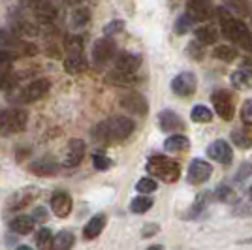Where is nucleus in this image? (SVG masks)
<instances>
[{
  "label": "nucleus",
  "instance_id": "f257e3e1",
  "mask_svg": "<svg viewBox=\"0 0 252 250\" xmlns=\"http://www.w3.org/2000/svg\"><path fill=\"white\" fill-rule=\"evenodd\" d=\"M134 128H136V125L130 117L115 115V117H111V119H107L96 126L93 130V139L100 147L119 143V141H125L126 137L132 136Z\"/></svg>",
  "mask_w": 252,
  "mask_h": 250
},
{
  "label": "nucleus",
  "instance_id": "f03ea898",
  "mask_svg": "<svg viewBox=\"0 0 252 250\" xmlns=\"http://www.w3.org/2000/svg\"><path fill=\"white\" fill-rule=\"evenodd\" d=\"M219 19H220V27H222V34L235 42L237 45H241L245 51L252 53V32L251 29L245 25L243 21L235 19L230 11L226 10H219Z\"/></svg>",
  "mask_w": 252,
  "mask_h": 250
},
{
  "label": "nucleus",
  "instance_id": "7ed1b4c3",
  "mask_svg": "<svg viewBox=\"0 0 252 250\" xmlns=\"http://www.w3.org/2000/svg\"><path fill=\"white\" fill-rule=\"evenodd\" d=\"M145 171H147L151 177L160 179L164 183H177L181 177V164L177 160L168 156H162V155H155L147 160L145 164Z\"/></svg>",
  "mask_w": 252,
  "mask_h": 250
},
{
  "label": "nucleus",
  "instance_id": "20e7f679",
  "mask_svg": "<svg viewBox=\"0 0 252 250\" xmlns=\"http://www.w3.org/2000/svg\"><path fill=\"white\" fill-rule=\"evenodd\" d=\"M27 123H29V115L19 107H8L0 111V134L2 136L19 134L25 130Z\"/></svg>",
  "mask_w": 252,
  "mask_h": 250
},
{
  "label": "nucleus",
  "instance_id": "39448f33",
  "mask_svg": "<svg viewBox=\"0 0 252 250\" xmlns=\"http://www.w3.org/2000/svg\"><path fill=\"white\" fill-rule=\"evenodd\" d=\"M117 55V45L111 40V36H102L98 38L93 45V62L96 66H105L109 61H113Z\"/></svg>",
  "mask_w": 252,
  "mask_h": 250
},
{
  "label": "nucleus",
  "instance_id": "423d86ee",
  "mask_svg": "<svg viewBox=\"0 0 252 250\" xmlns=\"http://www.w3.org/2000/svg\"><path fill=\"white\" fill-rule=\"evenodd\" d=\"M211 102L215 105V111L217 115L224 119V121H231L233 119V113H235V104H233V98L228 91L224 89H219L211 94Z\"/></svg>",
  "mask_w": 252,
  "mask_h": 250
},
{
  "label": "nucleus",
  "instance_id": "0eeeda50",
  "mask_svg": "<svg viewBox=\"0 0 252 250\" xmlns=\"http://www.w3.org/2000/svg\"><path fill=\"white\" fill-rule=\"evenodd\" d=\"M198 89V77L194 72H181L171 81V91L181 98H189Z\"/></svg>",
  "mask_w": 252,
  "mask_h": 250
},
{
  "label": "nucleus",
  "instance_id": "6e6552de",
  "mask_svg": "<svg viewBox=\"0 0 252 250\" xmlns=\"http://www.w3.org/2000/svg\"><path fill=\"white\" fill-rule=\"evenodd\" d=\"M49 87H51L49 79H36V81L29 83L27 87H23L17 98L23 104H34V102H38L40 98H43L47 94Z\"/></svg>",
  "mask_w": 252,
  "mask_h": 250
},
{
  "label": "nucleus",
  "instance_id": "1a4fd4ad",
  "mask_svg": "<svg viewBox=\"0 0 252 250\" xmlns=\"http://www.w3.org/2000/svg\"><path fill=\"white\" fill-rule=\"evenodd\" d=\"M85 153H87V145H85L83 139L79 137H74L68 141V147H66V155H64L63 166L64 167H75L83 162Z\"/></svg>",
  "mask_w": 252,
  "mask_h": 250
},
{
  "label": "nucleus",
  "instance_id": "9d476101",
  "mask_svg": "<svg viewBox=\"0 0 252 250\" xmlns=\"http://www.w3.org/2000/svg\"><path fill=\"white\" fill-rule=\"evenodd\" d=\"M213 175V167L203 158H194L189 166V183L190 185H203Z\"/></svg>",
  "mask_w": 252,
  "mask_h": 250
},
{
  "label": "nucleus",
  "instance_id": "9b49d317",
  "mask_svg": "<svg viewBox=\"0 0 252 250\" xmlns=\"http://www.w3.org/2000/svg\"><path fill=\"white\" fill-rule=\"evenodd\" d=\"M121 105L125 107L128 113L136 115V117H143L147 115V100L145 96L137 91H132V93H126L123 98H121Z\"/></svg>",
  "mask_w": 252,
  "mask_h": 250
},
{
  "label": "nucleus",
  "instance_id": "f8f14e48",
  "mask_svg": "<svg viewBox=\"0 0 252 250\" xmlns=\"http://www.w3.org/2000/svg\"><path fill=\"white\" fill-rule=\"evenodd\" d=\"M36 198H38V188L27 187L23 190H17L15 194H11L6 207H8V211H19V209L29 207Z\"/></svg>",
  "mask_w": 252,
  "mask_h": 250
},
{
  "label": "nucleus",
  "instance_id": "ddd939ff",
  "mask_svg": "<svg viewBox=\"0 0 252 250\" xmlns=\"http://www.w3.org/2000/svg\"><path fill=\"white\" fill-rule=\"evenodd\" d=\"M207 156L219 164H231L233 160V151H231L230 143L226 139H215L209 147H207Z\"/></svg>",
  "mask_w": 252,
  "mask_h": 250
},
{
  "label": "nucleus",
  "instance_id": "4468645a",
  "mask_svg": "<svg viewBox=\"0 0 252 250\" xmlns=\"http://www.w3.org/2000/svg\"><path fill=\"white\" fill-rule=\"evenodd\" d=\"M113 64H115V70H119V72L136 73L141 66V57L130 51H117Z\"/></svg>",
  "mask_w": 252,
  "mask_h": 250
},
{
  "label": "nucleus",
  "instance_id": "2eb2a0df",
  "mask_svg": "<svg viewBox=\"0 0 252 250\" xmlns=\"http://www.w3.org/2000/svg\"><path fill=\"white\" fill-rule=\"evenodd\" d=\"M72 207H74V203H72V198H70V194H68V192L59 190V192H55V194H53L51 211H53V215H55V217H59V219H66V217H70Z\"/></svg>",
  "mask_w": 252,
  "mask_h": 250
},
{
  "label": "nucleus",
  "instance_id": "dca6fc26",
  "mask_svg": "<svg viewBox=\"0 0 252 250\" xmlns=\"http://www.w3.org/2000/svg\"><path fill=\"white\" fill-rule=\"evenodd\" d=\"M32 10L36 13L38 21L43 23V25H51L57 19V15H59V8H57V4L53 0H36Z\"/></svg>",
  "mask_w": 252,
  "mask_h": 250
},
{
  "label": "nucleus",
  "instance_id": "f3484780",
  "mask_svg": "<svg viewBox=\"0 0 252 250\" xmlns=\"http://www.w3.org/2000/svg\"><path fill=\"white\" fill-rule=\"evenodd\" d=\"M158 126L162 128V132H179L185 128L183 119L171 109H164L158 113Z\"/></svg>",
  "mask_w": 252,
  "mask_h": 250
},
{
  "label": "nucleus",
  "instance_id": "a211bd4d",
  "mask_svg": "<svg viewBox=\"0 0 252 250\" xmlns=\"http://www.w3.org/2000/svg\"><path fill=\"white\" fill-rule=\"evenodd\" d=\"M105 222H107V219H105L104 213H98V215H94L93 219L85 224V228H83V237H85V239L93 241V239H96V237H100V233H102V231H104V228H105Z\"/></svg>",
  "mask_w": 252,
  "mask_h": 250
},
{
  "label": "nucleus",
  "instance_id": "6ab92c4d",
  "mask_svg": "<svg viewBox=\"0 0 252 250\" xmlns=\"http://www.w3.org/2000/svg\"><path fill=\"white\" fill-rule=\"evenodd\" d=\"M89 68V62L85 61L83 53H68V57L64 59V70L68 73H81Z\"/></svg>",
  "mask_w": 252,
  "mask_h": 250
},
{
  "label": "nucleus",
  "instance_id": "aec40b11",
  "mask_svg": "<svg viewBox=\"0 0 252 250\" xmlns=\"http://www.w3.org/2000/svg\"><path fill=\"white\" fill-rule=\"evenodd\" d=\"M34 226H36V220L34 217H29V215H19L10 222V229L19 233V235H29L34 231Z\"/></svg>",
  "mask_w": 252,
  "mask_h": 250
},
{
  "label": "nucleus",
  "instance_id": "412c9836",
  "mask_svg": "<svg viewBox=\"0 0 252 250\" xmlns=\"http://www.w3.org/2000/svg\"><path fill=\"white\" fill-rule=\"evenodd\" d=\"M231 85L239 91H249L252 89V70L251 68H239L231 73L230 77Z\"/></svg>",
  "mask_w": 252,
  "mask_h": 250
},
{
  "label": "nucleus",
  "instance_id": "4be33fe9",
  "mask_svg": "<svg viewBox=\"0 0 252 250\" xmlns=\"http://www.w3.org/2000/svg\"><path fill=\"white\" fill-rule=\"evenodd\" d=\"M164 149L168 153H187L190 149V141L187 136H181V134H175V136L168 137L164 141Z\"/></svg>",
  "mask_w": 252,
  "mask_h": 250
},
{
  "label": "nucleus",
  "instance_id": "5701e85b",
  "mask_svg": "<svg viewBox=\"0 0 252 250\" xmlns=\"http://www.w3.org/2000/svg\"><path fill=\"white\" fill-rule=\"evenodd\" d=\"M74 243H75L74 233L68 231V229H63V231H59V233L53 237L51 249L53 250H68L74 247Z\"/></svg>",
  "mask_w": 252,
  "mask_h": 250
},
{
  "label": "nucleus",
  "instance_id": "b1692460",
  "mask_svg": "<svg viewBox=\"0 0 252 250\" xmlns=\"http://www.w3.org/2000/svg\"><path fill=\"white\" fill-rule=\"evenodd\" d=\"M194 36L203 45H213V43H217V40H219V32H217L215 27H200V29H196Z\"/></svg>",
  "mask_w": 252,
  "mask_h": 250
},
{
  "label": "nucleus",
  "instance_id": "393cba45",
  "mask_svg": "<svg viewBox=\"0 0 252 250\" xmlns=\"http://www.w3.org/2000/svg\"><path fill=\"white\" fill-rule=\"evenodd\" d=\"M91 21V11L89 8H75L70 15V27L72 29H83Z\"/></svg>",
  "mask_w": 252,
  "mask_h": 250
},
{
  "label": "nucleus",
  "instance_id": "a878e982",
  "mask_svg": "<svg viewBox=\"0 0 252 250\" xmlns=\"http://www.w3.org/2000/svg\"><path fill=\"white\" fill-rule=\"evenodd\" d=\"M153 198L149 196V194H141V196H137L130 201V211L132 213H136V215H143V213H147L149 209L153 207Z\"/></svg>",
  "mask_w": 252,
  "mask_h": 250
},
{
  "label": "nucleus",
  "instance_id": "bb28decb",
  "mask_svg": "<svg viewBox=\"0 0 252 250\" xmlns=\"http://www.w3.org/2000/svg\"><path fill=\"white\" fill-rule=\"evenodd\" d=\"M213 57L222 61V62H233L237 59V51L231 45H217L213 49Z\"/></svg>",
  "mask_w": 252,
  "mask_h": 250
},
{
  "label": "nucleus",
  "instance_id": "cd10ccee",
  "mask_svg": "<svg viewBox=\"0 0 252 250\" xmlns=\"http://www.w3.org/2000/svg\"><path fill=\"white\" fill-rule=\"evenodd\" d=\"M190 119H192L194 123H198V125H205V123H211V121H213V113H211L209 107H205V105H196V107H192V111H190Z\"/></svg>",
  "mask_w": 252,
  "mask_h": 250
},
{
  "label": "nucleus",
  "instance_id": "c85d7f7f",
  "mask_svg": "<svg viewBox=\"0 0 252 250\" xmlns=\"http://www.w3.org/2000/svg\"><path fill=\"white\" fill-rule=\"evenodd\" d=\"M231 141L239 149H251L252 147V136L245 130H233L231 132Z\"/></svg>",
  "mask_w": 252,
  "mask_h": 250
},
{
  "label": "nucleus",
  "instance_id": "c756f323",
  "mask_svg": "<svg viewBox=\"0 0 252 250\" xmlns=\"http://www.w3.org/2000/svg\"><path fill=\"white\" fill-rule=\"evenodd\" d=\"M53 245V233L49 228H42L38 229L36 233V247L38 249H51Z\"/></svg>",
  "mask_w": 252,
  "mask_h": 250
},
{
  "label": "nucleus",
  "instance_id": "7c9ffc66",
  "mask_svg": "<svg viewBox=\"0 0 252 250\" xmlns=\"http://www.w3.org/2000/svg\"><path fill=\"white\" fill-rule=\"evenodd\" d=\"M157 188H158V183L155 177L139 179L136 185V190L137 192H141V194H153V192H157Z\"/></svg>",
  "mask_w": 252,
  "mask_h": 250
},
{
  "label": "nucleus",
  "instance_id": "2f4dec72",
  "mask_svg": "<svg viewBox=\"0 0 252 250\" xmlns=\"http://www.w3.org/2000/svg\"><path fill=\"white\" fill-rule=\"evenodd\" d=\"M64 47L68 53H83V38L81 36H66Z\"/></svg>",
  "mask_w": 252,
  "mask_h": 250
},
{
  "label": "nucleus",
  "instance_id": "473e14b6",
  "mask_svg": "<svg viewBox=\"0 0 252 250\" xmlns=\"http://www.w3.org/2000/svg\"><path fill=\"white\" fill-rule=\"evenodd\" d=\"M194 27V21H192V17H190L189 13H183L181 17H179L177 21H175V34L179 36H183V34H187Z\"/></svg>",
  "mask_w": 252,
  "mask_h": 250
},
{
  "label": "nucleus",
  "instance_id": "72a5a7b5",
  "mask_svg": "<svg viewBox=\"0 0 252 250\" xmlns=\"http://www.w3.org/2000/svg\"><path fill=\"white\" fill-rule=\"evenodd\" d=\"M217 198L220 199V201H224V203H231V201L237 199V194L228 185H220V187L217 188Z\"/></svg>",
  "mask_w": 252,
  "mask_h": 250
},
{
  "label": "nucleus",
  "instance_id": "f704fd0d",
  "mask_svg": "<svg viewBox=\"0 0 252 250\" xmlns=\"http://www.w3.org/2000/svg\"><path fill=\"white\" fill-rule=\"evenodd\" d=\"M205 45L200 43L198 40H194V42L189 43V47H187V55H189L190 59H194V61H201L203 59V55H205V49H203Z\"/></svg>",
  "mask_w": 252,
  "mask_h": 250
},
{
  "label": "nucleus",
  "instance_id": "c9c22d12",
  "mask_svg": "<svg viewBox=\"0 0 252 250\" xmlns=\"http://www.w3.org/2000/svg\"><path fill=\"white\" fill-rule=\"evenodd\" d=\"M15 32L21 34V36L31 38V36H36V34H38V27H34V25L29 21H19L15 25Z\"/></svg>",
  "mask_w": 252,
  "mask_h": 250
},
{
  "label": "nucleus",
  "instance_id": "e433bc0d",
  "mask_svg": "<svg viewBox=\"0 0 252 250\" xmlns=\"http://www.w3.org/2000/svg\"><path fill=\"white\" fill-rule=\"evenodd\" d=\"M93 166L96 169H100V171H105V169H109V167L113 166V160L109 156H105V155L96 153V155H93Z\"/></svg>",
  "mask_w": 252,
  "mask_h": 250
},
{
  "label": "nucleus",
  "instance_id": "4c0bfd02",
  "mask_svg": "<svg viewBox=\"0 0 252 250\" xmlns=\"http://www.w3.org/2000/svg\"><path fill=\"white\" fill-rule=\"evenodd\" d=\"M42 166L43 167H40L38 164H34L32 166V171L34 173H38V175H53V173H57L59 171V166H55V164H51V162H42Z\"/></svg>",
  "mask_w": 252,
  "mask_h": 250
},
{
  "label": "nucleus",
  "instance_id": "58836bf2",
  "mask_svg": "<svg viewBox=\"0 0 252 250\" xmlns=\"http://www.w3.org/2000/svg\"><path fill=\"white\" fill-rule=\"evenodd\" d=\"M11 62H13V53L10 49L0 51V73L11 70Z\"/></svg>",
  "mask_w": 252,
  "mask_h": 250
},
{
  "label": "nucleus",
  "instance_id": "ea45409f",
  "mask_svg": "<svg viewBox=\"0 0 252 250\" xmlns=\"http://www.w3.org/2000/svg\"><path fill=\"white\" fill-rule=\"evenodd\" d=\"M13 85H15V75L11 73V70L0 73V91H8Z\"/></svg>",
  "mask_w": 252,
  "mask_h": 250
},
{
  "label": "nucleus",
  "instance_id": "a19ab883",
  "mask_svg": "<svg viewBox=\"0 0 252 250\" xmlns=\"http://www.w3.org/2000/svg\"><path fill=\"white\" fill-rule=\"evenodd\" d=\"M125 29V21H121V19H117V21H111L107 23L104 27V34L105 36H113V34H119V32H123Z\"/></svg>",
  "mask_w": 252,
  "mask_h": 250
},
{
  "label": "nucleus",
  "instance_id": "79ce46f5",
  "mask_svg": "<svg viewBox=\"0 0 252 250\" xmlns=\"http://www.w3.org/2000/svg\"><path fill=\"white\" fill-rule=\"evenodd\" d=\"M241 121L247 126H252V100H247L241 107Z\"/></svg>",
  "mask_w": 252,
  "mask_h": 250
},
{
  "label": "nucleus",
  "instance_id": "37998d69",
  "mask_svg": "<svg viewBox=\"0 0 252 250\" xmlns=\"http://www.w3.org/2000/svg\"><path fill=\"white\" fill-rule=\"evenodd\" d=\"M252 175V164L251 162H247V164H243L239 169H237V173H235V181L237 183H243L245 179H249Z\"/></svg>",
  "mask_w": 252,
  "mask_h": 250
},
{
  "label": "nucleus",
  "instance_id": "c03bdc74",
  "mask_svg": "<svg viewBox=\"0 0 252 250\" xmlns=\"http://www.w3.org/2000/svg\"><path fill=\"white\" fill-rule=\"evenodd\" d=\"M11 43H13V36L8 31H0V51H6L10 49Z\"/></svg>",
  "mask_w": 252,
  "mask_h": 250
},
{
  "label": "nucleus",
  "instance_id": "a18cd8bd",
  "mask_svg": "<svg viewBox=\"0 0 252 250\" xmlns=\"http://www.w3.org/2000/svg\"><path fill=\"white\" fill-rule=\"evenodd\" d=\"M160 231V228H158L157 224H145L143 226V229H141V237H151V235H155V233H158Z\"/></svg>",
  "mask_w": 252,
  "mask_h": 250
},
{
  "label": "nucleus",
  "instance_id": "49530a36",
  "mask_svg": "<svg viewBox=\"0 0 252 250\" xmlns=\"http://www.w3.org/2000/svg\"><path fill=\"white\" fill-rule=\"evenodd\" d=\"M32 217H34V220H36V222H45V220H47V217H49V213H47L43 207H36V209H34V215H32Z\"/></svg>",
  "mask_w": 252,
  "mask_h": 250
},
{
  "label": "nucleus",
  "instance_id": "de8ad7c7",
  "mask_svg": "<svg viewBox=\"0 0 252 250\" xmlns=\"http://www.w3.org/2000/svg\"><path fill=\"white\" fill-rule=\"evenodd\" d=\"M249 198H251V201H252V187H251V190H249Z\"/></svg>",
  "mask_w": 252,
  "mask_h": 250
}]
</instances>
